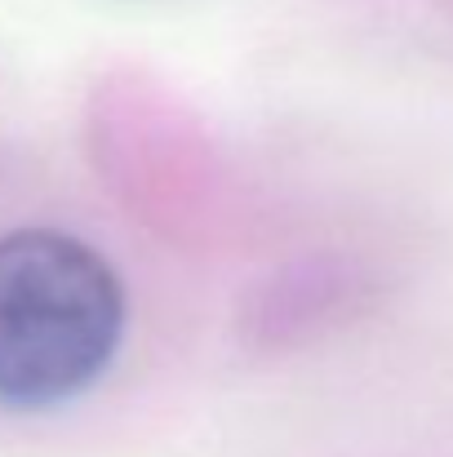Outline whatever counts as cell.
Masks as SVG:
<instances>
[{
    "label": "cell",
    "instance_id": "1",
    "mask_svg": "<svg viewBox=\"0 0 453 457\" xmlns=\"http://www.w3.org/2000/svg\"><path fill=\"white\" fill-rule=\"evenodd\" d=\"M125 289L112 262L54 227L0 236V409L85 395L116 360Z\"/></svg>",
    "mask_w": 453,
    "mask_h": 457
}]
</instances>
